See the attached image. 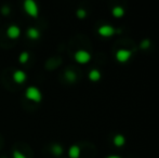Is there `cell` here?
I'll list each match as a JSON object with an SVG mask.
<instances>
[{
    "label": "cell",
    "instance_id": "6da1fadb",
    "mask_svg": "<svg viewBox=\"0 0 159 158\" xmlns=\"http://www.w3.org/2000/svg\"><path fill=\"white\" fill-rule=\"evenodd\" d=\"M26 97H28L30 100H33L35 102H39L41 100L42 95H41V92L40 90L37 88V87H28L27 90H26Z\"/></svg>",
    "mask_w": 159,
    "mask_h": 158
},
{
    "label": "cell",
    "instance_id": "7a4b0ae2",
    "mask_svg": "<svg viewBox=\"0 0 159 158\" xmlns=\"http://www.w3.org/2000/svg\"><path fill=\"white\" fill-rule=\"evenodd\" d=\"M24 9L32 16H37L38 15V4L34 0H25L24 1Z\"/></svg>",
    "mask_w": 159,
    "mask_h": 158
},
{
    "label": "cell",
    "instance_id": "3957f363",
    "mask_svg": "<svg viewBox=\"0 0 159 158\" xmlns=\"http://www.w3.org/2000/svg\"><path fill=\"white\" fill-rule=\"evenodd\" d=\"M75 59L77 62L79 63H87V62L90 61L91 55L88 51L86 50H78L77 52L75 53Z\"/></svg>",
    "mask_w": 159,
    "mask_h": 158
},
{
    "label": "cell",
    "instance_id": "277c9868",
    "mask_svg": "<svg viewBox=\"0 0 159 158\" xmlns=\"http://www.w3.org/2000/svg\"><path fill=\"white\" fill-rule=\"evenodd\" d=\"M130 55H131V51L127 50V49H120V50H118L117 53H116V57H117V60L120 62H126L130 57Z\"/></svg>",
    "mask_w": 159,
    "mask_h": 158
},
{
    "label": "cell",
    "instance_id": "5b68a950",
    "mask_svg": "<svg viewBox=\"0 0 159 158\" xmlns=\"http://www.w3.org/2000/svg\"><path fill=\"white\" fill-rule=\"evenodd\" d=\"M98 33H100V35H102V36L108 37V36H111V35L115 33V29H114V27L111 25H103L98 28Z\"/></svg>",
    "mask_w": 159,
    "mask_h": 158
},
{
    "label": "cell",
    "instance_id": "8992f818",
    "mask_svg": "<svg viewBox=\"0 0 159 158\" xmlns=\"http://www.w3.org/2000/svg\"><path fill=\"white\" fill-rule=\"evenodd\" d=\"M20 34H21V29L16 25H11L7 30V35L10 38H17L20 36Z\"/></svg>",
    "mask_w": 159,
    "mask_h": 158
},
{
    "label": "cell",
    "instance_id": "52a82bcc",
    "mask_svg": "<svg viewBox=\"0 0 159 158\" xmlns=\"http://www.w3.org/2000/svg\"><path fill=\"white\" fill-rule=\"evenodd\" d=\"M13 79H14V81L21 84L26 79V74L23 70H15L14 74H13Z\"/></svg>",
    "mask_w": 159,
    "mask_h": 158
},
{
    "label": "cell",
    "instance_id": "ba28073f",
    "mask_svg": "<svg viewBox=\"0 0 159 158\" xmlns=\"http://www.w3.org/2000/svg\"><path fill=\"white\" fill-rule=\"evenodd\" d=\"M68 154L71 158H78V156L80 155V148L77 145H73L69 147Z\"/></svg>",
    "mask_w": 159,
    "mask_h": 158
},
{
    "label": "cell",
    "instance_id": "9c48e42d",
    "mask_svg": "<svg viewBox=\"0 0 159 158\" xmlns=\"http://www.w3.org/2000/svg\"><path fill=\"white\" fill-rule=\"evenodd\" d=\"M27 35H28V37H30V38H32V39H36V38H38V37H39L40 33H39V30L36 29V28L30 27V29L27 30Z\"/></svg>",
    "mask_w": 159,
    "mask_h": 158
},
{
    "label": "cell",
    "instance_id": "30bf717a",
    "mask_svg": "<svg viewBox=\"0 0 159 158\" xmlns=\"http://www.w3.org/2000/svg\"><path fill=\"white\" fill-rule=\"evenodd\" d=\"M101 77V73L98 70H92L89 73V78L91 80H98Z\"/></svg>",
    "mask_w": 159,
    "mask_h": 158
},
{
    "label": "cell",
    "instance_id": "8fae6325",
    "mask_svg": "<svg viewBox=\"0 0 159 158\" xmlns=\"http://www.w3.org/2000/svg\"><path fill=\"white\" fill-rule=\"evenodd\" d=\"M125 13V10L122 9V7H115V8L113 9V14L115 15V16H121L122 14Z\"/></svg>",
    "mask_w": 159,
    "mask_h": 158
},
{
    "label": "cell",
    "instance_id": "7c38bea8",
    "mask_svg": "<svg viewBox=\"0 0 159 158\" xmlns=\"http://www.w3.org/2000/svg\"><path fill=\"white\" fill-rule=\"evenodd\" d=\"M114 142H115L116 145L120 146V145H122V144L125 143V138L122 137V135H120V134H117L115 138H114Z\"/></svg>",
    "mask_w": 159,
    "mask_h": 158
},
{
    "label": "cell",
    "instance_id": "4fadbf2b",
    "mask_svg": "<svg viewBox=\"0 0 159 158\" xmlns=\"http://www.w3.org/2000/svg\"><path fill=\"white\" fill-rule=\"evenodd\" d=\"M65 77H66L67 80H69V81H75L76 80V74L74 72H71V70H67V72L65 73Z\"/></svg>",
    "mask_w": 159,
    "mask_h": 158
},
{
    "label": "cell",
    "instance_id": "5bb4252c",
    "mask_svg": "<svg viewBox=\"0 0 159 158\" xmlns=\"http://www.w3.org/2000/svg\"><path fill=\"white\" fill-rule=\"evenodd\" d=\"M52 152L54 153L55 155H60L63 152V148H62V146L59 145V144H54V145L52 146Z\"/></svg>",
    "mask_w": 159,
    "mask_h": 158
},
{
    "label": "cell",
    "instance_id": "9a60e30c",
    "mask_svg": "<svg viewBox=\"0 0 159 158\" xmlns=\"http://www.w3.org/2000/svg\"><path fill=\"white\" fill-rule=\"evenodd\" d=\"M28 59H30L28 52H22L21 54H20V62H21V63H26V62L28 61Z\"/></svg>",
    "mask_w": 159,
    "mask_h": 158
},
{
    "label": "cell",
    "instance_id": "2e32d148",
    "mask_svg": "<svg viewBox=\"0 0 159 158\" xmlns=\"http://www.w3.org/2000/svg\"><path fill=\"white\" fill-rule=\"evenodd\" d=\"M77 15L80 17V19L84 17V16H86V10H84V9H78V10H77Z\"/></svg>",
    "mask_w": 159,
    "mask_h": 158
},
{
    "label": "cell",
    "instance_id": "e0dca14e",
    "mask_svg": "<svg viewBox=\"0 0 159 158\" xmlns=\"http://www.w3.org/2000/svg\"><path fill=\"white\" fill-rule=\"evenodd\" d=\"M13 157L14 158H26L25 155L22 154L21 152H19V151H14V153H13Z\"/></svg>",
    "mask_w": 159,
    "mask_h": 158
},
{
    "label": "cell",
    "instance_id": "ac0fdd59",
    "mask_svg": "<svg viewBox=\"0 0 159 158\" xmlns=\"http://www.w3.org/2000/svg\"><path fill=\"white\" fill-rule=\"evenodd\" d=\"M149 46V40H143L142 42H141V47L142 48H147V47Z\"/></svg>",
    "mask_w": 159,
    "mask_h": 158
},
{
    "label": "cell",
    "instance_id": "d6986e66",
    "mask_svg": "<svg viewBox=\"0 0 159 158\" xmlns=\"http://www.w3.org/2000/svg\"><path fill=\"white\" fill-rule=\"evenodd\" d=\"M1 12L3 13V14H8V13L10 12V9H9L8 7H6V6H4L3 8L1 9Z\"/></svg>",
    "mask_w": 159,
    "mask_h": 158
},
{
    "label": "cell",
    "instance_id": "ffe728a7",
    "mask_svg": "<svg viewBox=\"0 0 159 158\" xmlns=\"http://www.w3.org/2000/svg\"><path fill=\"white\" fill-rule=\"evenodd\" d=\"M107 158H121V157H119V156H115V155H113V156H108Z\"/></svg>",
    "mask_w": 159,
    "mask_h": 158
},
{
    "label": "cell",
    "instance_id": "44dd1931",
    "mask_svg": "<svg viewBox=\"0 0 159 158\" xmlns=\"http://www.w3.org/2000/svg\"><path fill=\"white\" fill-rule=\"evenodd\" d=\"M3 158H6V157H3Z\"/></svg>",
    "mask_w": 159,
    "mask_h": 158
}]
</instances>
